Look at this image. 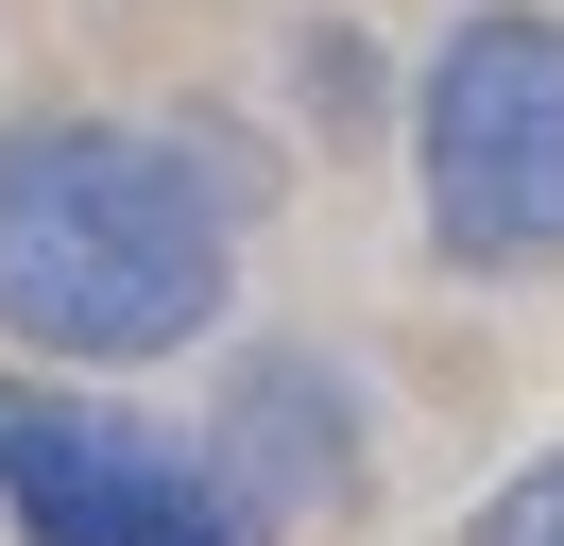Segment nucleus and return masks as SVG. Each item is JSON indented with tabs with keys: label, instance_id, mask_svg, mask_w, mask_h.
Segmentation results:
<instances>
[{
	"label": "nucleus",
	"instance_id": "f257e3e1",
	"mask_svg": "<svg viewBox=\"0 0 564 546\" xmlns=\"http://www.w3.org/2000/svg\"><path fill=\"white\" fill-rule=\"evenodd\" d=\"M223 307V188L138 120H0V325L52 359H172Z\"/></svg>",
	"mask_w": 564,
	"mask_h": 546
},
{
	"label": "nucleus",
	"instance_id": "f03ea898",
	"mask_svg": "<svg viewBox=\"0 0 564 546\" xmlns=\"http://www.w3.org/2000/svg\"><path fill=\"white\" fill-rule=\"evenodd\" d=\"M411 154H427V239L462 273H547L564 256V18L479 0L411 102Z\"/></svg>",
	"mask_w": 564,
	"mask_h": 546
},
{
	"label": "nucleus",
	"instance_id": "7ed1b4c3",
	"mask_svg": "<svg viewBox=\"0 0 564 546\" xmlns=\"http://www.w3.org/2000/svg\"><path fill=\"white\" fill-rule=\"evenodd\" d=\"M0 512L35 546H257L188 444L120 427L86 393H0Z\"/></svg>",
	"mask_w": 564,
	"mask_h": 546
},
{
	"label": "nucleus",
	"instance_id": "20e7f679",
	"mask_svg": "<svg viewBox=\"0 0 564 546\" xmlns=\"http://www.w3.org/2000/svg\"><path fill=\"white\" fill-rule=\"evenodd\" d=\"M206 478H223V512H240V529H257V512H325V495L359 478V410L325 393L308 359H257L240 393H223V444H206Z\"/></svg>",
	"mask_w": 564,
	"mask_h": 546
},
{
	"label": "nucleus",
	"instance_id": "39448f33",
	"mask_svg": "<svg viewBox=\"0 0 564 546\" xmlns=\"http://www.w3.org/2000/svg\"><path fill=\"white\" fill-rule=\"evenodd\" d=\"M462 546H564V461L496 478V495H479V529H462Z\"/></svg>",
	"mask_w": 564,
	"mask_h": 546
}]
</instances>
